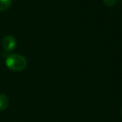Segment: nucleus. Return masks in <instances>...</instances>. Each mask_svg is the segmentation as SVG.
I'll return each mask as SVG.
<instances>
[{
	"instance_id": "obj_4",
	"label": "nucleus",
	"mask_w": 122,
	"mask_h": 122,
	"mask_svg": "<svg viewBox=\"0 0 122 122\" xmlns=\"http://www.w3.org/2000/svg\"><path fill=\"white\" fill-rule=\"evenodd\" d=\"M12 0H0V12H5L11 7Z\"/></svg>"
},
{
	"instance_id": "obj_5",
	"label": "nucleus",
	"mask_w": 122,
	"mask_h": 122,
	"mask_svg": "<svg viewBox=\"0 0 122 122\" xmlns=\"http://www.w3.org/2000/svg\"><path fill=\"white\" fill-rule=\"evenodd\" d=\"M118 0H103V3H105V5L107 7H111L114 6L116 3H117Z\"/></svg>"
},
{
	"instance_id": "obj_2",
	"label": "nucleus",
	"mask_w": 122,
	"mask_h": 122,
	"mask_svg": "<svg viewBox=\"0 0 122 122\" xmlns=\"http://www.w3.org/2000/svg\"><path fill=\"white\" fill-rule=\"evenodd\" d=\"M2 47L3 50L7 52H11V51H14L17 47V41L14 37L11 35L5 36L3 39H2Z\"/></svg>"
},
{
	"instance_id": "obj_3",
	"label": "nucleus",
	"mask_w": 122,
	"mask_h": 122,
	"mask_svg": "<svg viewBox=\"0 0 122 122\" xmlns=\"http://www.w3.org/2000/svg\"><path fill=\"white\" fill-rule=\"evenodd\" d=\"M9 99L5 94H0V111H3L8 108Z\"/></svg>"
},
{
	"instance_id": "obj_1",
	"label": "nucleus",
	"mask_w": 122,
	"mask_h": 122,
	"mask_svg": "<svg viewBox=\"0 0 122 122\" xmlns=\"http://www.w3.org/2000/svg\"><path fill=\"white\" fill-rule=\"evenodd\" d=\"M6 66L13 71H21L27 67V61L23 56L20 54H10L5 60Z\"/></svg>"
}]
</instances>
